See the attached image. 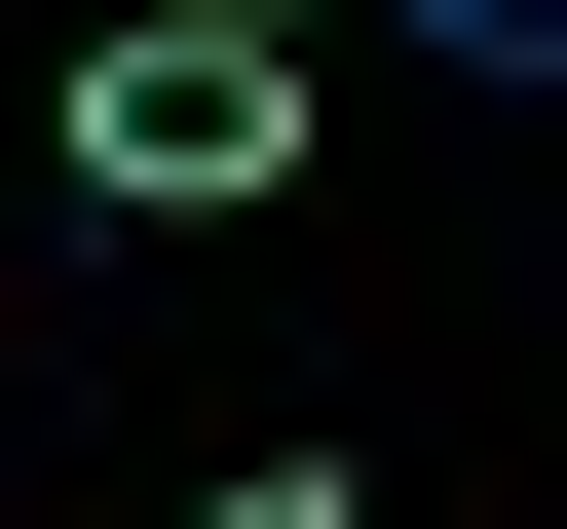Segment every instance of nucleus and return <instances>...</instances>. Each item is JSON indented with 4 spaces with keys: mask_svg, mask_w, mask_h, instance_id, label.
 <instances>
[{
    "mask_svg": "<svg viewBox=\"0 0 567 529\" xmlns=\"http://www.w3.org/2000/svg\"><path fill=\"white\" fill-rule=\"evenodd\" d=\"M303 0H114V39H76V227H227L265 152H303Z\"/></svg>",
    "mask_w": 567,
    "mask_h": 529,
    "instance_id": "obj_1",
    "label": "nucleus"
},
{
    "mask_svg": "<svg viewBox=\"0 0 567 529\" xmlns=\"http://www.w3.org/2000/svg\"><path fill=\"white\" fill-rule=\"evenodd\" d=\"M303 39H416V76H492V114H567V0H303Z\"/></svg>",
    "mask_w": 567,
    "mask_h": 529,
    "instance_id": "obj_2",
    "label": "nucleus"
},
{
    "mask_svg": "<svg viewBox=\"0 0 567 529\" xmlns=\"http://www.w3.org/2000/svg\"><path fill=\"white\" fill-rule=\"evenodd\" d=\"M189 529H341V454H265V491H189Z\"/></svg>",
    "mask_w": 567,
    "mask_h": 529,
    "instance_id": "obj_3",
    "label": "nucleus"
}]
</instances>
